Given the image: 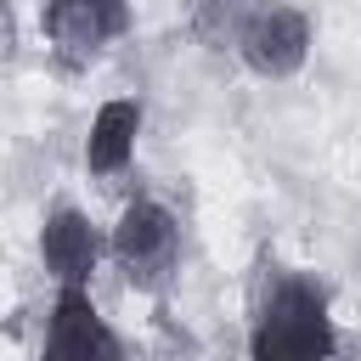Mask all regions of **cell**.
I'll use <instances>...</instances> for the list:
<instances>
[{
	"label": "cell",
	"mask_w": 361,
	"mask_h": 361,
	"mask_svg": "<svg viewBox=\"0 0 361 361\" xmlns=\"http://www.w3.org/2000/svg\"><path fill=\"white\" fill-rule=\"evenodd\" d=\"M141 124H147V107L141 96H107L85 130V169L90 175H124L130 158H135V141H141Z\"/></svg>",
	"instance_id": "cell-7"
},
{
	"label": "cell",
	"mask_w": 361,
	"mask_h": 361,
	"mask_svg": "<svg viewBox=\"0 0 361 361\" xmlns=\"http://www.w3.org/2000/svg\"><path fill=\"white\" fill-rule=\"evenodd\" d=\"M39 23L62 62H96L130 34V0H39Z\"/></svg>",
	"instance_id": "cell-5"
},
{
	"label": "cell",
	"mask_w": 361,
	"mask_h": 361,
	"mask_svg": "<svg viewBox=\"0 0 361 361\" xmlns=\"http://www.w3.org/2000/svg\"><path fill=\"white\" fill-rule=\"evenodd\" d=\"M107 248H113V259H118L130 288L158 293L175 276V265H180V220L158 197H130L118 209V220H113Z\"/></svg>",
	"instance_id": "cell-2"
},
{
	"label": "cell",
	"mask_w": 361,
	"mask_h": 361,
	"mask_svg": "<svg viewBox=\"0 0 361 361\" xmlns=\"http://www.w3.org/2000/svg\"><path fill=\"white\" fill-rule=\"evenodd\" d=\"M17 56V11H11V0H0V62H11Z\"/></svg>",
	"instance_id": "cell-9"
},
{
	"label": "cell",
	"mask_w": 361,
	"mask_h": 361,
	"mask_svg": "<svg viewBox=\"0 0 361 361\" xmlns=\"http://www.w3.org/2000/svg\"><path fill=\"white\" fill-rule=\"evenodd\" d=\"M231 51L259 79H293L310 62V17L288 0H259V6L243 11Z\"/></svg>",
	"instance_id": "cell-3"
},
{
	"label": "cell",
	"mask_w": 361,
	"mask_h": 361,
	"mask_svg": "<svg viewBox=\"0 0 361 361\" xmlns=\"http://www.w3.org/2000/svg\"><path fill=\"white\" fill-rule=\"evenodd\" d=\"M39 361H124V338L96 310L90 288H56V299L45 310Z\"/></svg>",
	"instance_id": "cell-4"
},
{
	"label": "cell",
	"mask_w": 361,
	"mask_h": 361,
	"mask_svg": "<svg viewBox=\"0 0 361 361\" xmlns=\"http://www.w3.org/2000/svg\"><path fill=\"white\" fill-rule=\"evenodd\" d=\"M243 0H197V34H203V45H231L237 39V23H243Z\"/></svg>",
	"instance_id": "cell-8"
},
{
	"label": "cell",
	"mask_w": 361,
	"mask_h": 361,
	"mask_svg": "<svg viewBox=\"0 0 361 361\" xmlns=\"http://www.w3.org/2000/svg\"><path fill=\"white\" fill-rule=\"evenodd\" d=\"M39 265L56 288H90L102 265V231L79 203H51L39 220Z\"/></svg>",
	"instance_id": "cell-6"
},
{
	"label": "cell",
	"mask_w": 361,
	"mask_h": 361,
	"mask_svg": "<svg viewBox=\"0 0 361 361\" xmlns=\"http://www.w3.org/2000/svg\"><path fill=\"white\" fill-rule=\"evenodd\" d=\"M338 322L310 276H276L248 322V361H333Z\"/></svg>",
	"instance_id": "cell-1"
}]
</instances>
